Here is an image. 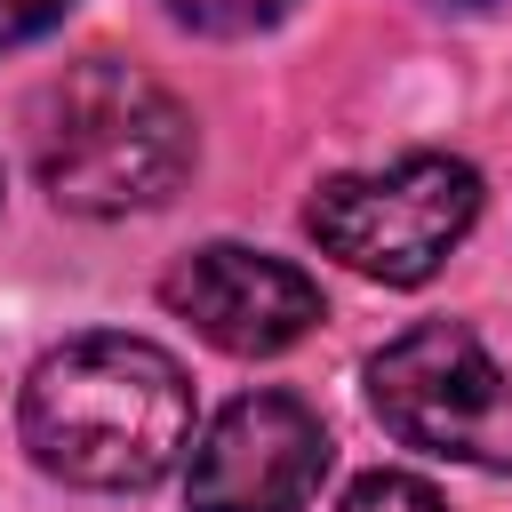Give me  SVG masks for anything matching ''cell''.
Listing matches in <instances>:
<instances>
[{"instance_id": "cell-5", "label": "cell", "mask_w": 512, "mask_h": 512, "mask_svg": "<svg viewBox=\"0 0 512 512\" xmlns=\"http://www.w3.org/2000/svg\"><path fill=\"white\" fill-rule=\"evenodd\" d=\"M328 480V424L296 392H240L192 448V512H304Z\"/></svg>"}, {"instance_id": "cell-10", "label": "cell", "mask_w": 512, "mask_h": 512, "mask_svg": "<svg viewBox=\"0 0 512 512\" xmlns=\"http://www.w3.org/2000/svg\"><path fill=\"white\" fill-rule=\"evenodd\" d=\"M448 8H488V0H448Z\"/></svg>"}, {"instance_id": "cell-3", "label": "cell", "mask_w": 512, "mask_h": 512, "mask_svg": "<svg viewBox=\"0 0 512 512\" xmlns=\"http://www.w3.org/2000/svg\"><path fill=\"white\" fill-rule=\"evenodd\" d=\"M472 224H480V176L456 152H400L384 168L328 176L304 208V232L320 240V256L384 288H424L464 248Z\"/></svg>"}, {"instance_id": "cell-7", "label": "cell", "mask_w": 512, "mask_h": 512, "mask_svg": "<svg viewBox=\"0 0 512 512\" xmlns=\"http://www.w3.org/2000/svg\"><path fill=\"white\" fill-rule=\"evenodd\" d=\"M336 512H448V504H440V488L416 480V472H360Z\"/></svg>"}, {"instance_id": "cell-9", "label": "cell", "mask_w": 512, "mask_h": 512, "mask_svg": "<svg viewBox=\"0 0 512 512\" xmlns=\"http://www.w3.org/2000/svg\"><path fill=\"white\" fill-rule=\"evenodd\" d=\"M64 8H72V0H0V48H24V40H40V32H56Z\"/></svg>"}, {"instance_id": "cell-1", "label": "cell", "mask_w": 512, "mask_h": 512, "mask_svg": "<svg viewBox=\"0 0 512 512\" xmlns=\"http://www.w3.org/2000/svg\"><path fill=\"white\" fill-rule=\"evenodd\" d=\"M16 432H24L32 464L64 488H104V496L152 488L192 448L184 360L128 328L72 336V344L40 352V368L24 376Z\"/></svg>"}, {"instance_id": "cell-6", "label": "cell", "mask_w": 512, "mask_h": 512, "mask_svg": "<svg viewBox=\"0 0 512 512\" xmlns=\"http://www.w3.org/2000/svg\"><path fill=\"white\" fill-rule=\"evenodd\" d=\"M160 304L176 320H192L216 352L232 360H272L288 344H304L320 328V280L296 272L288 256H264V248H240V240H208L192 248L168 280H160Z\"/></svg>"}, {"instance_id": "cell-4", "label": "cell", "mask_w": 512, "mask_h": 512, "mask_svg": "<svg viewBox=\"0 0 512 512\" xmlns=\"http://www.w3.org/2000/svg\"><path fill=\"white\" fill-rule=\"evenodd\" d=\"M368 408L384 416L392 440H408L424 456L512 472V376L456 320H424V328L392 336L368 360Z\"/></svg>"}, {"instance_id": "cell-2", "label": "cell", "mask_w": 512, "mask_h": 512, "mask_svg": "<svg viewBox=\"0 0 512 512\" xmlns=\"http://www.w3.org/2000/svg\"><path fill=\"white\" fill-rule=\"evenodd\" d=\"M192 112L136 64L88 56L32 104V168L72 216H136L160 208L192 176Z\"/></svg>"}, {"instance_id": "cell-8", "label": "cell", "mask_w": 512, "mask_h": 512, "mask_svg": "<svg viewBox=\"0 0 512 512\" xmlns=\"http://www.w3.org/2000/svg\"><path fill=\"white\" fill-rule=\"evenodd\" d=\"M192 32H216V40H240V32H264L288 16V0H168Z\"/></svg>"}]
</instances>
